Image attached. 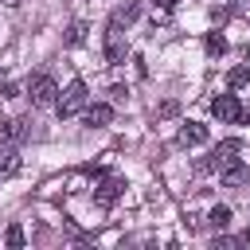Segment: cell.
<instances>
[{
	"label": "cell",
	"instance_id": "obj_1",
	"mask_svg": "<svg viewBox=\"0 0 250 250\" xmlns=\"http://www.w3.org/2000/svg\"><path fill=\"white\" fill-rule=\"evenodd\" d=\"M90 105V94H86V82L82 78H74V82H66V90H59V102H55V113L59 117H74V113H82Z\"/></svg>",
	"mask_w": 250,
	"mask_h": 250
},
{
	"label": "cell",
	"instance_id": "obj_2",
	"mask_svg": "<svg viewBox=\"0 0 250 250\" xmlns=\"http://www.w3.org/2000/svg\"><path fill=\"white\" fill-rule=\"evenodd\" d=\"M125 55H129L125 23H121L117 16H109V23H105V62H109V66H121V62H125Z\"/></svg>",
	"mask_w": 250,
	"mask_h": 250
},
{
	"label": "cell",
	"instance_id": "obj_3",
	"mask_svg": "<svg viewBox=\"0 0 250 250\" xmlns=\"http://www.w3.org/2000/svg\"><path fill=\"white\" fill-rule=\"evenodd\" d=\"M27 98H31V105H55L59 102V86H55V78L51 74H31V82H27Z\"/></svg>",
	"mask_w": 250,
	"mask_h": 250
},
{
	"label": "cell",
	"instance_id": "obj_4",
	"mask_svg": "<svg viewBox=\"0 0 250 250\" xmlns=\"http://www.w3.org/2000/svg\"><path fill=\"white\" fill-rule=\"evenodd\" d=\"M121 191H125V180L121 176H102V184L94 188V203L98 207H113L121 199Z\"/></svg>",
	"mask_w": 250,
	"mask_h": 250
},
{
	"label": "cell",
	"instance_id": "obj_5",
	"mask_svg": "<svg viewBox=\"0 0 250 250\" xmlns=\"http://www.w3.org/2000/svg\"><path fill=\"white\" fill-rule=\"evenodd\" d=\"M27 133H31L27 117H4L0 121V141L4 145H20V141H27Z\"/></svg>",
	"mask_w": 250,
	"mask_h": 250
},
{
	"label": "cell",
	"instance_id": "obj_6",
	"mask_svg": "<svg viewBox=\"0 0 250 250\" xmlns=\"http://www.w3.org/2000/svg\"><path fill=\"white\" fill-rule=\"evenodd\" d=\"M211 113H215L219 121H238L242 102H238L234 94H219V98H211Z\"/></svg>",
	"mask_w": 250,
	"mask_h": 250
},
{
	"label": "cell",
	"instance_id": "obj_7",
	"mask_svg": "<svg viewBox=\"0 0 250 250\" xmlns=\"http://www.w3.org/2000/svg\"><path fill=\"white\" fill-rule=\"evenodd\" d=\"M207 141V125H199V121H184L180 129H176V145L180 148H195V145H203Z\"/></svg>",
	"mask_w": 250,
	"mask_h": 250
},
{
	"label": "cell",
	"instance_id": "obj_8",
	"mask_svg": "<svg viewBox=\"0 0 250 250\" xmlns=\"http://www.w3.org/2000/svg\"><path fill=\"white\" fill-rule=\"evenodd\" d=\"M82 121H86L90 129H102V125L113 121V105H109V102H90V105L82 109Z\"/></svg>",
	"mask_w": 250,
	"mask_h": 250
},
{
	"label": "cell",
	"instance_id": "obj_9",
	"mask_svg": "<svg viewBox=\"0 0 250 250\" xmlns=\"http://www.w3.org/2000/svg\"><path fill=\"white\" fill-rule=\"evenodd\" d=\"M238 152H242V141H238V137H227V141H219V145L211 148V164H215V168H223V164L238 160Z\"/></svg>",
	"mask_w": 250,
	"mask_h": 250
},
{
	"label": "cell",
	"instance_id": "obj_10",
	"mask_svg": "<svg viewBox=\"0 0 250 250\" xmlns=\"http://www.w3.org/2000/svg\"><path fill=\"white\" fill-rule=\"evenodd\" d=\"M219 180H223V188H242V184L250 180V168H246L242 160H230V164L219 168Z\"/></svg>",
	"mask_w": 250,
	"mask_h": 250
},
{
	"label": "cell",
	"instance_id": "obj_11",
	"mask_svg": "<svg viewBox=\"0 0 250 250\" xmlns=\"http://www.w3.org/2000/svg\"><path fill=\"white\" fill-rule=\"evenodd\" d=\"M20 172V148L16 145H0V180Z\"/></svg>",
	"mask_w": 250,
	"mask_h": 250
},
{
	"label": "cell",
	"instance_id": "obj_12",
	"mask_svg": "<svg viewBox=\"0 0 250 250\" xmlns=\"http://www.w3.org/2000/svg\"><path fill=\"white\" fill-rule=\"evenodd\" d=\"M203 51H207L211 59H219V55H227V35H223L219 27H215V31H207V35H203Z\"/></svg>",
	"mask_w": 250,
	"mask_h": 250
},
{
	"label": "cell",
	"instance_id": "obj_13",
	"mask_svg": "<svg viewBox=\"0 0 250 250\" xmlns=\"http://www.w3.org/2000/svg\"><path fill=\"white\" fill-rule=\"evenodd\" d=\"M227 223H230V207L215 203V207L207 211V227H211V230H227Z\"/></svg>",
	"mask_w": 250,
	"mask_h": 250
},
{
	"label": "cell",
	"instance_id": "obj_14",
	"mask_svg": "<svg viewBox=\"0 0 250 250\" xmlns=\"http://www.w3.org/2000/svg\"><path fill=\"white\" fill-rule=\"evenodd\" d=\"M246 82H250V66H246V62H242V66H234V70L227 74V86H230V90H242Z\"/></svg>",
	"mask_w": 250,
	"mask_h": 250
},
{
	"label": "cell",
	"instance_id": "obj_15",
	"mask_svg": "<svg viewBox=\"0 0 250 250\" xmlns=\"http://www.w3.org/2000/svg\"><path fill=\"white\" fill-rule=\"evenodd\" d=\"M4 242H8L12 250H20V246H23V227H20V223H12V227H8V234H4Z\"/></svg>",
	"mask_w": 250,
	"mask_h": 250
},
{
	"label": "cell",
	"instance_id": "obj_16",
	"mask_svg": "<svg viewBox=\"0 0 250 250\" xmlns=\"http://www.w3.org/2000/svg\"><path fill=\"white\" fill-rule=\"evenodd\" d=\"M242 242H246L242 234H234V238H227V234H219V230H215V250H230V246H242Z\"/></svg>",
	"mask_w": 250,
	"mask_h": 250
},
{
	"label": "cell",
	"instance_id": "obj_17",
	"mask_svg": "<svg viewBox=\"0 0 250 250\" xmlns=\"http://www.w3.org/2000/svg\"><path fill=\"white\" fill-rule=\"evenodd\" d=\"M82 39H86V23H70V31H66V43H70V47H78Z\"/></svg>",
	"mask_w": 250,
	"mask_h": 250
},
{
	"label": "cell",
	"instance_id": "obj_18",
	"mask_svg": "<svg viewBox=\"0 0 250 250\" xmlns=\"http://www.w3.org/2000/svg\"><path fill=\"white\" fill-rule=\"evenodd\" d=\"M0 98H20V86H16V82H4V86H0Z\"/></svg>",
	"mask_w": 250,
	"mask_h": 250
},
{
	"label": "cell",
	"instance_id": "obj_19",
	"mask_svg": "<svg viewBox=\"0 0 250 250\" xmlns=\"http://www.w3.org/2000/svg\"><path fill=\"white\" fill-rule=\"evenodd\" d=\"M227 16H230V8H211V20L215 23H227Z\"/></svg>",
	"mask_w": 250,
	"mask_h": 250
},
{
	"label": "cell",
	"instance_id": "obj_20",
	"mask_svg": "<svg viewBox=\"0 0 250 250\" xmlns=\"http://www.w3.org/2000/svg\"><path fill=\"white\" fill-rule=\"evenodd\" d=\"M176 4H180V0H152V8H156V12H172Z\"/></svg>",
	"mask_w": 250,
	"mask_h": 250
},
{
	"label": "cell",
	"instance_id": "obj_21",
	"mask_svg": "<svg viewBox=\"0 0 250 250\" xmlns=\"http://www.w3.org/2000/svg\"><path fill=\"white\" fill-rule=\"evenodd\" d=\"M234 12H238L242 20H250V0H238V4H234Z\"/></svg>",
	"mask_w": 250,
	"mask_h": 250
},
{
	"label": "cell",
	"instance_id": "obj_22",
	"mask_svg": "<svg viewBox=\"0 0 250 250\" xmlns=\"http://www.w3.org/2000/svg\"><path fill=\"white\" fill-rule=\"evenodd\" d=\"M238 121H242V125L250 121V105H242V113H238Z\"/></svg>",
	"mask_w": 250,
	"mask_h": 250
}]
</instances>
